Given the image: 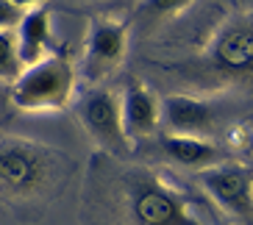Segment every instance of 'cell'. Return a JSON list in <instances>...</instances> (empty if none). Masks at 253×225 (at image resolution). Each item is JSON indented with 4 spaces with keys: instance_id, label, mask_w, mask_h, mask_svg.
<instances>
[{
    "instance_id": "cell-1",
    "label": "cell",
    "mask_w": 253,
    "mask_h": 225,
    "mask_svg": "<svg viewBox=\"0 0 253 225\" xmlns=\"http://www.w3.org/2000/svg\"><path fill=\"white\" fill-rule=\"evenodd\" d=\"M75 95V67L61 53H50L47 59L23 67L20 78L11 83V103L20 112L42 114L59 112Z\"/></svg>"
},
{
    "instance_id": "cell-2",
    "label": "cell",
    "mask_w": 253,
    "mask_h": 225,
    "mask_svg": "<svg viewBox=\"0 0 253 225\" xmlns=\"http://www.w3.org/2000/svg\"><path fill=\"white\" fill-rule=\"evenodd\" d=\"M201 189L217 209L237 223H253V170L237 161H220L198 173Z\"/></svg>"
},
{
    "instance_id": "cell-3",
    "label": "cell",
    "mask_w": 253,
    "mask_h": 225,
    "mask_svg": "<svg viewBox=\"0 0 253 225\" xmlns=\"http://www.w3.org/2000/svg\"><path fill=\"white\" fill-rule=\"evenodd\" d=\"M78 120L84 131L103 150L114 156H126L131 150V142L123 128V117H120V95H114L112 89L95 86L86 92L78 103Z\"/></svg>"
},
{
    "instance_id": "cell-4",
    "label": "cell",
    "mask_w": 253,
    "mask_h": 225,
    "mask_svg": "<svg viewBox=\"0 0 253 225\" xmlns=\"http://www.w3.org/2000/svg\"><path fill=\"white\" fill-rule=\"evenodd\" d=\"M53 161L42 148L23 139L0 142V187L14 195H34L45 187Z\"/></svg>"
},
{
    "instance_id": "cell-5",
    "label": "cell",
    "mask_w": 253,
    "mask_h": 225,
    "mask_svg": "<svg viewBox=\"0 0 253 225\" xmlns=\"http://www.w3.org/2000/svg\"><path fill=\"white\" fill-rule=\"evenodd\" d=\"M136 225H198L186 200L159 178H139L131 197Z\"/></svg>"
},
{
    "instance_id": "cell-6",
    "label": "cell",
    "mask_w": 253,
    "mask_h": 225,
    "mask_svg": "<svg viewBox=\"0 0 253 225\" xmlns=\"http://www.w3.org/2000/svg\"><path fill=\"white\" fill-rule=\"evenodd\" d=\"M209 64L217 75L234 81L253 78V20L228 23L209 45Z\"/></svg>"
},
{
    "instance_id": "cell-7",
    "label": "cell",
    "mask_w": 253,
    "mask_h": 225,
    "mask_svg": "<svg viewBox=\"0 0 253 225\" xmlns=\"http://www.w3.org/2000/svg\"><path fill=\"white\" fill-rule=\"evenodd\" d=\"M220 125L217 106L206 98L192 95H167L162 100V125L159 131L170 136H195L211 139Z\"/></svg>"
},
{
    "instance_id": "cell-8",
    "label": "cell",
    "mask_w": 253,
    "mask_h": 225,
    "mask_svg": "<svg viewBox=\"0 0 253 225\" xmlns=\"http://www.w3.org/2000/svg\"><path fill=\"white\" fill-rule=\"evenodd\" d=\"M128 28L120 20H95L86 37V53H84V75L89 83H100L114 73L126 59Z\"/></svg>"
},
{
    "instance_id": "cell-9",
    "label": "cell",
    "mask_w": 253,
    "mask_h": 225,
    "mask_svg": "<svg viewBox=\"0 0 253 225\" xmlns=\"http://www.w3.org/2000/svg\"><path fill=\"white\" fill-rule=\"evenodd\" d=\"M120 117L128 142L150 139L162 125V100L145 83H128L120 95Z\"/></svg>"
},
{
    "instance_id": "cell-10",
    "label": "cell",
    "mask_w": 253,
    "mask_h": 225,
    "mask_svg": "<svg viewBox=\"0 0 253 225\" xmlns=\"http://www.w3.org/2000/svg\"><path fill=\"white\" fill-rule=\"evenodd\" d=\"M17 37V50L23 59V67L37 64V61L50 56V45H53V17L47 6L39 8H28L23 11L20 23L14 28Z\"/></svg>"
},
{
    "instance_id": "cell-11",
    "label": "cell",
    "mask_w": 253,
    "mask_h": 225,
    "mask_svg": "<svg viewBox=\"0 0 253 225\" xmlns=\"http://www.w3.org/2000/svg\"><path fill=\"white\" fill-rule=\"evenodd\" d=\"M162 153L167 156V161H172L175 167L195 170V173H203L209 167L225 161L223 150L217 148L211 139H195V136L162 134Z\"/></svg>"
},
{
    "instance_id": "cell-12",
    "label": "cell",
    "mask_w": 253,
    "mask_h": 225,
    "mask_svg": "<svg viewBox=\"0 0 253 225\" xmlns=\"http://www.w3.org/2000/svg\"><path fill=\"white\" fill-rule=\"evenodd\" d=\"M23 73L14 31H0V83H14Z\"/></svg>"
},
{
    "instance_id": "cell-13",
    "label": "cell",
    "mask_w": 253,
    "mask_h": 225,
    "mask_svg": "<svg viewBox=\"0 0 253 225\" xmlns=\"http://www.w3.org/2000/svg\"><path fill=\"white\" fill-rule=\"evenodd\" d=\"M192 3L195 0H142L139 17L148 25H156V23H162V20H170V17L186 11Z\"/></svg>"
},
{
    "instance_id": "cell-14",
    "label": "cell",
    "mask_w": 253,
    "mask_h": 225,
    "mask_svg": "<svg viewBox=\"0 0 253 225\" xmlns=\"http://www.w3.org/2000/svg\"><path fill=\"white\" fill-rule=\"evenodd\" d=\"M20 17H23L20 8H14L8 0H0V31H14Z\"/></svg>"
},
{
    "instance_id": "cell-15",
    "label": "cell",
    "mask_w": 253,
    "mask_h": 225,
    "mask_svg": "<svg viewBox=\"0 0 253 225\" xmlns=\"http://www.w3.org/2000/svg\"><path fill=\"white\" fill-rule=\"evenodd\" d=\"M14 8H20V11H28V8H39V6H45L47 0H8Z\"/></svg>"
},
{
    "instance_id": "cell-16",
    "label": "cell",
    "mask_w": 253,
    "mask_h": 225,
    "mask_svg": "<svg viewBox=\"0 0 253 225\" xmlns=\"http://www.w3.org/2000/svg\"><path fill=\"white\" fill-rule=\"evenodd\" d=\"M245 153H248V156L253 158V131H251V134L245 136Z\"/></svg>"
}]
</instances>
